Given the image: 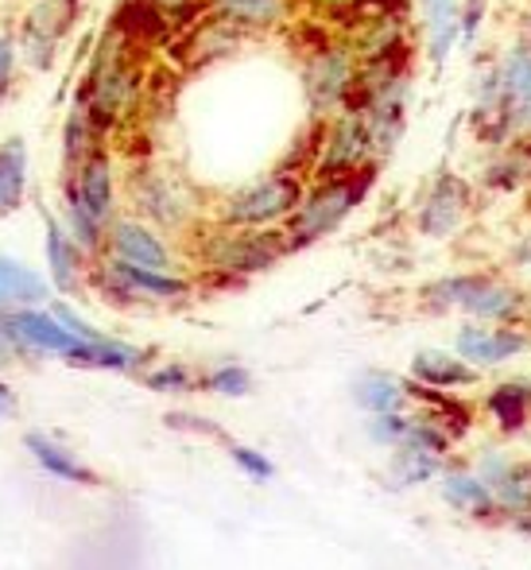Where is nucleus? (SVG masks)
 Listing matches in <instances>:
<instances>
[{"instance_id":"f257e3e1","label":"nucleus","mask_w":531,"mask_h":570,"mask_svg":"<svg viewBox=\"0 0 531 570\" xmlns=\"http://www.w3.org/2000/svg\"><path fill=\"white\" fill-rule=\"evenodd\" d=\"M148 62L151 55L136 51L120 31H112L106 23L90 59H86L75 101L90 114V120L109 140L140 117L144 98H148V78H151Z\"/></svg>"},{"instance_id":"f03ea898","label":"nucleus","mask_w":531,"mask_h":570,"mask_svg":"<svg viewBox=\"0 0 531 570\" xmlns=\"http://www.w3.org/2000/svg\"><path fill=\"white\" fill-rule=\"evenodd\" d=\"M368 187H373V175H337V179H307L295 214L284 222L287 245L307 248L315 240L330 237L361 203H365Z\"/></svg>"},{"instance_id":"7ed1b4c3","label":"nucleus","mask_w":531,"mask_h":570,"mask_svg":"<svg viewBox=\"0 0 531 570\" xmlns=\"http://www.w3.org/2000/svg\"><path fill=\"white\" fill-rule=\"evenodd\" d=\"M303 190H307V175L295 167H276V171L260 175L248 187H237L222 198L217 206V226L229 229H264V226H284L299 206Z\"/></svg>"},{"instance_id":"20e7f679","label":"nucleus","mask_w":531,"mask_h":570,"mask_svg":"<svg viewBox=\"0 0 531 570\" xmlns=\"http://www.w3.org/2000/svg\"><path fill=\"white\" fill-rule=\"evenodd\" d=\"M373 140H368L365 117L357 109H337L334 117L318 120L311 140L307 179H337V175H376Z\"/></svg>"},{"instance_id":"39448f33","label":"nucleus","mask_w":531,"mask_h":570,"mask_svg":"<svg viewBox=\"0 0 531 570\" xmlns=\"http://www.w3.org/2000/svg\"><path fill=\"white\" fill-rule=\"evenodd\" d=\"M357 75H361L357 55H353V47L337 31L330 39H322L318 47L303 51V98H307L311 117L326 120L337 109L350 106Z\"/></svg>"},{"instance_id":"423d86ee","label":"nucleus","mask_w":531,"mask_h":570,"mask_svg":"<svg viewBox=\"0 0 531 570\" xmlns=\"http://www.w3.org/2000/svg\"><path fill=\"white\" fill-rule=\"evenodd\" d=\"M128 203L136 218L151 222L156 229H183L195 214V195L151 159H136L128 167Z\"/></svg>"},{"instance_id":"0eeeda50","label":"nucleus","mask_w":531,"mask_h":570,"mask_svg":"<svg viewBox=\"0 0 531 570\" xmlns=\"http://www.w3.org/2000/svg\"><path fill=\"white\" fill-rule=\"evenodd\" d=\"M78 16H82V0H31L28 12L16 23L23 70H36V75L55 70V62H59V55H62V43H67V36L75 31Z\"/></svg>"},{"instance_id":"6e6552de","label":"nucleus","mask_w":531,"mask_h":570,"mask_svg":"<svg viewBox=\"0 0 531 570\" xmlns=\"http://www.w3.org/2000/svg\"><path fill=\"white\" fill-rule=\"evenodd\" d=\"M284 253H292L284 226H264V229L217 226L210 233V240H206V261L222 272H233V276H253V272L272 268Z\"/></svg>"},{"instance_id":"1a4fd4ad","label":"nucleus","mask_w":531,"mask_h":570,"mask_svg":"<svg viewBox=\"0 0 531 570\" xmlns=\"http://www.w3.org/2000/svg\"><path fill=\"white\" fill-rule=\"evenodd\" d=\"M426 299L434 307H462L473 318H489V323H509L524 311V295L509 287L504 279L493 276H450L431 284Z\"/></svg>"},{"instance_id":"9d476101","label":"nucleus","mask_w":531,"mask_h":570,"mask_svg":"<svg viewBox=\"0 0 531 570\" xmlns=\"http://www.w3.org/2000/svg\"><path fill=\"white\" fill-rule=\"evenodd\" d=\"M248 31L237 28L233 20L217 12H206L203 20H195L190 28H183L179 36L171 39L167 55L179 70H206V67H217V62L233 59V55L245 47Z\"/></svg>"},{"instance_id":"9b49d317","label":"nucleus","mask_w":531,"mask_h":570,"mask_svg":"<svg viewBox=\"0 0 531 570\" xmlns=\"http://www.w3.org/2000/svg\"><path fill=\"white\" fill-rule=\"evenodd\" d=\"M62 190L75 195L101 226H112V218L120 214V183H117V151L101 148L94 151L86 164H78L75 171H62Z\"/></svg>"},{"instance_id":"f8f14e48","label":"nucleus","mask_w":531,"mask_h":570,"mask_svg":"<svg viewBox=\"0 0 531 570\" xmlns=\"http://www.w3.org/2000/svg\"><path fill=\"white\" fill-rule=\"evenodd\" d=\"M101 256L140 264V268H156V272H175V253L164 240V229L136 218V214H117V218H112V226L106 229V248H101Z\"/></svg>"},{"instance_id":"ddd939ff","label":"nucleus","mask_w":531,"mask_h":570,"mask_svg":"<svg viewBox=\"0 0 531 570\" xmlns=\"http://www.w3.org/2000/svg\"><path fill=\"white\" fill-rule=\"evenodd\" d=\"M473 190L462 175L439 171L431 179V187L423 190L420 210H415V226L423 237H450L454 229H462V222L470 218Z\"/></svg>"},{"instance_id":"4468645a","label":"nucleus","mask_w":531,"mask_h":570,"mask_svg":"<svg viewBox=\"0 0 531 570\" xmlns=\"http://www.w3.org/2000/svg\"><path fill=\"white\" fill-rule=\"evenodd\" d=\"M98 284H106V292L112 299H151V303H167V299H183L190 292V284L175 272H156V268H140V264H125L106 256L98 268Z\"/></svg>"},{"instance_id":"2eb2a0df","label":"nucleus","mask_w":531,"mask_h":570,"mask_svg":"<svg viewBox=\"0 0 531 570\" xmlns=\"http://www.w3.org/2000/svg\"><path fill=\"white\" fill-rule=\"evenodd\" d=\"M337 36L353 47L357 62H381L396 55H412V16H381V20H353L337 28Z\"/></svg>"},{"instance_id":"dca6fc26","label":"nucleus","mask_w":531,"mask_h":570,"mask_svg":"<svg viewBox=\"0 0 531 570\" xmlns=\"http://www.w3.org/2000/svg\"><path fill=\"white\" fill-rule=\"evenodd\" d=\"M109 28L120 31V36H125L128 43H132L136 51H144V55L167 51V47H171V39L179 36V31L171 28V20H167V16L151 4V0H120V4L112 8V16H109Z\"/></svg>"},{"instance_id":"f3484780","label":"nucleus","mask_w":531,"mask_h":570,"mask_svg":"<svg viewBox=\"0 0 531 570\" xmlns=\"http://www.w3.org/2000/svg\"><path fill=\"white\" fill-rule=\"evenodd\" d=\"M43 253H47V268H51V287H59V292H75L78 279H82V272H86L90 253L70 237L59 214H43Z\"/></svg>"},{"instance_id":"a211bd4d","label":"nucleus","mask_w":531,"mask_h":570,"mask_svg":"<svg viewBox=\"0 0 531 570\" xmlns=\"http://www.w3.org/2000/svg\"><path fill=\"white\" fill-rule=\"evenodd\" d=\"M458 357L473 365H504L528 350V338L509 326H462L458 331Z\"/></svg>"},{"instance_id":"6ab92c4d","label":"nucleus","mask_w":531,"mask_h":570,"mask_svg":"<svg viewBox=\"0 0 531 570\" xmlns=\"http://www.w3.org/2000/svg\"><path fill=\"white\" fill-rule=\"evenodd\" d=\"M31 183V148L20 132L0 140V218L23 210Z\"/></svg>"},{"instance_id":"aec40b11","label":"nucleus","mask_w":531,"mask_h":570,"mask_svg":"<svg viewBox=\"0 0 531 570\" xmlns=\"http://www.w3.org/2000/svg\"><path fill=\"white\" fill-rule=\"evenodd\" d=\"M295 8H299V0H210V12L233 20L248 36H264V31L292 23Z\"/></svg>"},{"instance_id":"412c9836","label":"nucleus","mask_w":531,"mask_h":570,"mask_svg":"<svg viewBox=\"0 0 531 570\" xmlns=\"http://www.w3.org/2000/svg\"><path fill=\"white\" fill-rule=\"evenodd\" d=\"M426 23V59L434 70H442V62L450 59V51L458 47V0H415Z\"/></svg>"},{"instance_id":"4be33fe9","label":"nucleus","mask_w":531,"mask_h":570,"mask_svg":"<svg viewBox=\"0 0 531 570\" xmlns=\"http://www.w3.org/2000/svg\"><path fill=\"white\" fill-rule=\"evenodd\" d=\"M109 144H112L109 136L101 132V128L90 120V114L75 101L67 120H62V171H75L78 164H86L94 151L109 148Z\"/></svg>"},{"instance_id":"5701e85b","label":"nucleus","mask_w":531,"mask_h":570,"mask_svg":"<svg viewBox=\"0 0 531 570\" xmlns=\"http://www.w3.org/2000/svg\"><path fill=\"white\" fill-rule=\"evenodd\" d=\"M0 295L8 299V307H39L51 295V279L12 256H0Z\"/></svg>"},{"instance_id":"b1692460","label":"nucleus","mask_w":531,"mask_h":570,"mask_svg":"<svg viewBox=\"0 0 531 570\" xmlns=\"http://www.w3.org/2000/svg\"><path fill=\"white\" fill-rule=\"evenodd\" d=\"M59 218H62V226H67L70 237H75L86 253L101 256V248H106V226H101V222L94 218V214L86 210L75 195H67V190H62V198H59Z\"/></svg>"},{"instance_id":"393cba45","label":"nucleus","mask_w":531,"mask_h":570,"mask_svg":"<svg viewBox=\"0 0 531 570\" xmlns=\"http://www.w3.org/2000/svg\"><path fill=\"white\" fill-rule=\"evenodd\" d=\"M353 396H357L361 407L384 415V412H400V407H404L407 389L389 373H365L357 384H353Z\"/></svg>"},{"instance_id":"a878e982","label":"nucleus","mask_w":531,"mask_h":570,"mask_svg":"<svg viewBox=\"0 0 531 570\" xmlns=\"http://www.w3.org/2000/svg\"><path fill=\"white\" fill-rule=\"evenodd\" d=\"M412 373L420 376L423 384H434V389H450V384H465V381H473V368H465L458 357H450V353H439V350H423V353H415Z\"/></svg>"},{"instance_id":"bb28decb","label":"nucleus","mask_w":531,"mask_h":570,"mask_svg":"<svg viewBox=\"0 0 531 570\" xmlns=\"http://www.w3.org/2000/svg\"><path fill=\"white\" fill-rule=\"evenodd\" d=\"M442 497L462 512H489L493 509V489L478 478V473H446L442 478Z\"/></svg>"},{"instance_id":"cd10ccee","label":"nucleus","mask_w":531,"mask_h":570,"mask_svg":"<svg viewBox=\"0 0 531 570\" xmlns=\"http://www.w3.org/2000/svg\"><path fill=\"white\" fill-rule=\"evenodd\" d=\"M20 75H23L20 36H16V23L8 16H0V109L20 90Z\"/></svg>"},{"instance_id":"c85d7f7f","label":"nucleus","mask_w":531,"mask_h":570,"mask_svg":"<svg viewBox=\"0 0 531 570\" xmlns=\"http://www.w3.org/2000/svg\"><path fill=\"white\" fill-rule=\"evenodd\" d=\"M28 446H31V454L39 458V465H43V470H51L55 478H62V481H78V485H94V473L86 470V465H78V462H75V454H70V451H62V446H55L51 439L28 435Z\"/></svg>"},{"instance_id":"c756f323","label":"nucleus","mask_w":531,"mask_h":570,"mask_svg":"<svg viewBox=\"0 0 531 570\" xmlns=\"http://www.w3.org/2000/svg\"><path fill=\"white\" fill-rule=\"evenodd\" d=\"M439 458H442V451H426V446H400L396 481L400 485H420V481H431L434 473H439Z\"/></svg>"},{"instance_id":"7c9ffc66","label":"nucleus","mask_w":531,"mask_h":570,"mask_svg":"<svg viewBox=\"0 0 531 570\" xmlns=\"http://www.w3.org/2000/svg\"><path fill=\"white\" fill-rule=\"evenodd\" d=\"M493 501H501L512 512L531 509V465H512L504 470V478L493 485Z\"/></svg>"},{"instance_id":"2f4dec72","label":"nucleus","mask_w":531,"mask_h":570,"mask_svg":"<svg viewBox=\"0 0 531 570\" xmlns=\"http://www.w3.org/2000/svg\"><path fill=\"white\" fill-rule=\"evenodd\" d=\"M528 404H531V389L524 381H520V384H501V389L489 396V407H493V415L504 423V428H517V423L524 420Z\"/></svg>"},{"instance_id":"473e14b6","label":"nucleus","mask_w":531,"mask_h":570,"mask_svg":"<svg viewBox=\"0 0 531 570\" xmlns=\"http://www.w3.org/2000/svg\"><path fill=\"white\" fill-rule=\"evenodd\" d=\"M151 4L159 8V12L171 20L175 31L190 28L195 20H203L206 12H210V0H151Z\"/></svg>"},{"instance_id":"72a5a7b5","label":"nucleus","mask_w":531,"mask_h":570,"mask_svg":"<svg viewBox=\"0 0 531 570\" xmlns=\"http://www.w3.org/2000/svg\"><path fill=\"white\" fill-rule=\"evenodd\" d=\"M381 16H412V0H357L350 12V20H381ZM342 23V28H345Z\"/></svg>"},{"instance_id":"f704fd0d","label":"nucleus","mask_w":531,"mask_h":570,"mask_svg":"<svg viewBox=\"0 0 531 570\" xmlns=\"http://www.w3.org/2000/svg\"><path fill=\"white\" fill-rule=\"evenodd\" d=\"M206 384H210L214 392H222V396H245L248 384H253V376H248L240 365H222V368H214Z\"/></svg>"},{"instance_id":"c9c22d12","label":"nucleus","mask_w":531,"mask_h":570,"mask_svg":"<svg viewBox=\"0 0 531 570\" xmlns=\"http://www.w3.org/2000/svg\"><path fill=\"white\" fill-rule=\"evenodd\" d=\"M299 4L307 8V16H318V20H326L330 28H342V23L350 20L357 0H299Z\"/></svg>"},{"instance_id":"e433bc0d","label":"nucleus","mask_w":531,"mask_h":570,"mask_svg":"<svg viewBox=\"0 0 531 570\" xmlns=\"http://www.w3.org/2000/svg\"><path fill=\"white\" fill-rule=\"evenodd\" d=\"M481 20H485V0H465L458 8V47H470L478 39Z\"/></svg>"},{"instance_id":"4c0bfd02","label":"nucleus","mask_w":531,"mask_h":570,"mask_svg":"<svg viewBox=\"0 0 531 570\" xmlns=\"http://www.w3.org/2000/svg\"><path fill=\"white\" fill-rule=\"evenodd\" d=\"M407 428H412V420H404V415H396V412H384V415H376V423L368 431H373V439L376 443H404V435H407Z\"/></svg>"},{"instance_id":"58836bf2","label":"nucleus","mask_w":531,"mask_h":570,"mask_svg":"<svg viewBox=\"0 0 531 570\" xmlns=\"http://www.w3.org/2000/svg\"><path fill=\"white\" fill-rule=\"evenodd\" d=\"M233 462H237L240 470L248 473V478H260V481L276 473V470H272L268 458H264L260 451H248V446H233Z\"/></svg>"},{"instance_id":"ea45409f","label":"nucleus","mask_w":531,"mask_h":570,"mask_svg":"<svg viewBox=\"0 0 531 570\" xmlns=\"http://www.w3.org/2000/svg\"><path fill=\"white\" fill-rule=\"evenodd\" d=\"M148 384L156 392H183L190 384V373L183 365H167V368H159V373H151Z\"/></svg>"},{"instance_id":"a19ab883","label":"nucleus","mask_w":531,"mask_h":570,"mask_svg":"<svg viewBox=\"0 0 531 570\" xmlns=\"http://www.w3.org/2000/svg\"><path fill=\"white\" fill-rule=\"evenodd\" d=\"M8 412H12V389H8V384L0 381V420H4Z\"/></svg>"},{"instance_id":"79ce46f5","label":"nucleus","mask_w":531,"mask_h":570,"mask_svg":"<svg viewBox=\"0 0 531 570\" xmlns=\"http://www.w3.org/2000/svg\"><path fill=\"white\" fill-rule=\"evenodd\" d=\"M517 261H520V264H531V233L517 245Z\"/></svg>"},{"instance_id":"37998d69","label":"nucleus","mask_w":531,"mask_h":570,"mask_svg":"<svg viewBox=\"0 0 531 570\" xmlns=\"http://www.w3.org/2000/svg\"><path fill=\"white\" fill-rule=\"evenodd\" d=\"M520 140H531V120H528V132H524V136H520Z\"/></svg>"},{"instance_id":"c03bdc74","label":"nucleus","mask_w":531,"mask_h":570,"mask_svg":"<svg viewBox=\"0 0 531 570\" xmlns=\"http://www.w3.org/2000/svg\"><path fill=\"white\" fill-rule=\"evenodd\" d=\"M528 43H531V31H528Z\"/></svg>"}]
</instances>
